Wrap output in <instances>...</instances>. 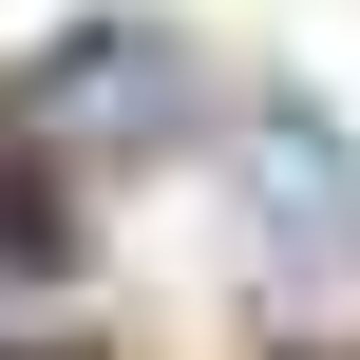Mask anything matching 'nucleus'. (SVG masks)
Returning a JSON list of instances; mask_svg holds the SVG:
<instances>
[{
    "mask_svg": "<svg viewBox=\"0 0 360 360\" xmlns=\"http://www.w3.org/2000/svg\"><path fill=\"white\" fill-rule=\"evenodd\" d=\"M247 190H266V247L285 266H360V152L323 114H247Z\"/></svg>",
    "mask_w": 360,
    "mask_h": 360,
    "instance_id": "nucleus-1",
    "label": "nucleus"
}]
</instances>
